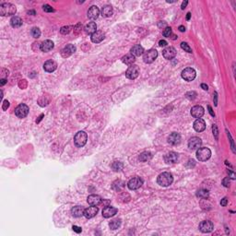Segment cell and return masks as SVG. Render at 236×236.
Segmentation results:
<instances>
[{
    "label": "cell",
    "instance_id": "60d3db41",
    "mask_svg": "<svg viewBox=\"0 0 236 236\" xmlns=\"http://www.w3.org/2000/svg\"><path fill=\"white\" fill-rule=\"evenodd\" d=\"M19 87H20L21 89H26V88H27V81H26L25 79L21 80V81L19 82Z\"/></svg>",
    "mask_w": 236,
    "mask_h": 236
},
{
    "label": "cell",
    "instance_id": "484cf974",
    "mask_svg": "<svg viewBox=\"0 0 236 236\" xmlns=\"http://www.w3.org/2000/svg\"><path fill=\"white\" fill-rule=\"evenodd\" d=\"M71 214H72L73 217H76V218L81 217L82 215H84V208H83V207H80V206L74 207L71 209Z\"/></svg>",
    "mask_w": 236,
    "mask_h": 236
},
{
    "label": "cell",
    "instance_id": "db71d44e",
    "mask_svg": "<svg viewBox=\"0 0 236 236\" xmlns=\"http://www.w3.org/2000/svg\"><path fill=\"white\" fill-rule=\"evenodd\" d=\"M178 30L180 31V32H184L185 31V28L184 27V26H180L179 28H178Z\"/></svg>",
    "mask_w": 236,
    "mask_h": 236
},
{
    "label": "cell",
    "instance_id": "d6a6232c",
    "mask_svg": "<svg viewBox=\"0 0 236 236\" xmlns=\"http://www.w3.org/2000/svg\"><path fill=\"white\" fill-rule=\"evenodd\" d=\"M109 226H110V228H111L112 230H117L118 228L121 226V219H115L112 220V221L110 222Z\"/></svg>",
    "mask_w": 236,
    "mask_h": 236
},
{
    "label": "cell",
    "instance_id": "d590c367",
    "mask_svg": "<svg viewBox=\"0 0 236 236\" xmlns=\"http://www.w3.org/2000/svg\"><path fill=\"white\" fill-rule=\"evenodd\" d=\"M31 33H32V37H33V38H36V39H38V38L41 36V31H40V29H39V28H36V27L32 29Z\"/></svg>",
    "mask_w": 236,
    "mask_h": 236
},
{
    "label": "cell",
    "instance_id": "7c38bea8",
    "mask_svg": "<svg viewBox=\"0 0 236 236\" xmlns=\"http://www.w3.org/2000/svg\"><path fill=\"white\" fill-rule=\"evenodd\" d=\"M213 228H214L213 223L209 220H204L199 224V230L202 232H205V233L212 231Z\"/></svg>",
    "mask_w": 236,
    "mask_h": 236
},
{
    "label": "cell",
    "instance_id": "816d5d0a",
    "mask_svg": "<svg viewBox=\"0 0 236 236\" xmlns=\"http://www.w3.org/2000/svg\"><path fill=\"white\" fill-rule=\"evenodd\" d=\"M201 88L204 89V90H207V89H208V87H207V85H206V84H201Z\"/></svg>",
    "mask_w": 236,
    "mask_h": 236
},
{
    "label": "cell",
    "instance_id": "8992f818",
    "mask_svg": "<svg viewBox=\"0 0 236 236\" xmlns=\"http://www.w3.org/2000/svg\"><path fill=\"white\" fill-rule=\"evenodd\" d=\"M158 56V52L155 49H150L148 52H146L143 55V60L147 64H151L155 61V59Z\"/></svg>",
    "mask_w": 236,
    "mask_h": 236
},
{
    "label": "cell",
    "instance_id": "2e32d148",
    "mask_svg": "<svg viewBox=\"0 0 236 236\" xmlns=\"http://www.w3.org/2000/svg\"><path fill=\"white\" fill-rule=\"evenodd\" d=\"M117 213V208L113 207H111V206H108V207H105L102 210V216L106 219L108 218H111L112 216H114L115 214Z\"/></svg>",
    "mask_w": 236,
    "mask_h": 236
},
{
    "label": "cell",
    "instance_id": "7a4b0ae2",
    "mask_svg": "<svg viewBox=\"0 0 236 236\" xmlns=\"http://www.w3.org/2000/svg\"><path fill=\"white\" fill-rule=\"evenodd\" d=\"M17 9L10 3H4L0 5V14L2 16H12L15 15Z\"/></svg>",
    "mask_w": 236,
    "mask_h": 236
},
{
    "label": "cell",
    "instance_id": "ffe728a7",
    "mask_svg": "<svg viewBox=\"0 0 236 236\" xmlns=\"http://www.w3.org/2000/svg\"><path fill=\"white\" fill-rule=\"evenodd\" d=\"M87 201L90 206H98L101 203V198L98 195H90L88 196Z\"/></svg>",
    "mask_w": 236,
    "mask_h": 236
},
{
    "label": "cell",
    "instance_id": "1f68e13d",
    "mask_svg": "<svg viewBox=\"0 0 236 236\" xmlns=\"http://www.w3.org/2000/svg\"><path fill=\"white\" fill-rule=\"evenodd\" d=\"M125 186V183L121 180H117L115 181L113 184H112V188L115 190V191H120L123 189V187Z\"/></svg>",
    "mask_w": 236,
    "mask_h": 236
},
{
    "label": "cell",
    "instance_id": "83f0119b",
    "mask_svg": "<svg viewBox=\"0 0 236 236\" xmlns=\"http://www.w3.org/2000/svg\"><path fill=\"white\" fill-rule=\"evenodd\" d=\"M101 16L102 17H105V18H108V17H111L112 15V8L109 5L107 6H104L101 10Z\"/></svg>",
    "mask_w": 236,
    "mask_h": 236
},
{
    "label": "cell",
    "instance_id": "836d02e7",
    "mask_svg": "<svg viewBox=\"0 0 236 236\" xmlns=\"http://www.w3.org/2000/svg\"><path fill=\"white\" fill-rule=\"evenodd\" d=\"M208 191L207 190H205V189H201V190H198L197 193H196V196L199 197V198H202V199H207L208 197Z\"/></svg>",
    "mask_w": 236,
    "mask_h": 236
},
{
    "label": "cell",
    "instance_id": "603a6c76",
    "mask_svg": "<svg viewBox=\"0 0 236 236\" xmlns=\"http://www.w3.org/2000/svg\"><path fill=\"white\" fill-rule=\"evenodd\" d=\"M104 39V33L101 31H97L91 35V42L94 44H99Z\"/></svg>",
    "mask_w": 236,
    "mask_h": 236
},
{
    "label": "cell",
    "instance_id": "4316f807",
    "mask_svg": "<svg viewBox=\"0 0 236 236\" xmlns=\"http://www.w3.org/2000/svg\"><path fill=\"white\" fill-rule=\"evenodd\" d=\"M85 32L88 34H93L94 32H97V25L95 22H89L86 26H85Z\"/></svg>",
    "mask_w": 236,
    "mask_h": 236
},
{
    "label": "cell",
    "instance_id": "ac0fdd59",
    "mask_svg": "<svg viewBox=\"0 0 236 236\" xmlns=\"http://www.w3.org/2000/svg\"><path fill=\"white\" fill-rule=\"evenodd\" d=\"M206 128V123L203 119H201V118H198V119H196L194 123V129L196 131V132H202L204 131Z\"/></svg>",
    "mask_w": 236,
    "mask_h": 236
},
{
    "label": "cell",
    "instance_id": "680465c9",
    "mask_svg": "<svg viewBox=\"0 0 236 236\" xmlns=\"http://www.w3.org/2000/svg\"><path fill=\"white\" fill-rule=\"evenodd\" d=\"M28 13H29V14H33V15H35V12H34V11H29Z\"/></svg>",
    "mask_w": 236,
    "mask_h": 236
},
{
    "label": "cell",
    "instance_id": "f907efd6",
    "mask_svg": "<svg viewBox=\"0 0 236 236\" xmlns=\"http://www.w3.org/2000/svg\"><path fill=\"white\" fill-rule=\"evenodd\" d=\"M187 4H188V1H184L183 3H182V10H185V7L187 6Z\"/></svg>",
    "mask_w": 236,
    "mask_h": 236
},
{
    "label": "cell",
    "instance_id": "c3c4849f",
    "mask_svg": "<svg viewBox=\"0 0 236 236\" xmlns=\"http://www.w3.org/2000/svg\"><path fill=\"white\" fill-rule=\"evenodd\" d=\"M167 44H168L167 42L164 41V40H161V41L159 42V45H160V46H166Z\"/></svg>",
    "mask_w": 236,
    "mask_h": 236
},
{
    "label": "cell",
    "instance_id": "ba28073f",
    "mask_svg": "<svg viewBox=\"0 0 236 236\" xmlns=\"http://www.w3.org/2000/svg\"><path fill=\"white\" fill-rule=\"evenodd\" d=\"M139 68L136 65H132L128 67V69L126 72V76L129 79H135L139 77Z\"/></svg>",
    "mask_w": 236,
    "mask_h": 236
},
{
    "label": "cell",
    "instance_id": "e575fe53",
    "mask_svg": "<svg viewBox=\"0 0 236 236\" xmlns=\"http://www.w3.org/2000/svg\"><path fill=\"white\" fill-rule=\"evenodd\" d=\"M123 167H124V165H123V163L122 162H114L112 164V168L114 170V171H121L122 169H123Z\"/></svg>",
    "mask_w": 236,
    "mask_h": 236
},
{
    "label": "cell",
    "instance_id": "ab89813d",
    "mask_svg": "<svg viewBox=\"0 0 236 236\" xmlns=\"http://www.w3.org/2000/svg\"><path fill=\"white\" fill-rule=\"evenodd\" d=\"M81 29H82V25H81L80 23L77 24V25L74 27V32H75V34H78V33L81 32Z\"/></svg>",
    "mask_w": 236,
    "mask_h": 236
},
{
    "label": "cell",
    "instance_id": "11a10c76",
    "mask_svg": "<svg viewBox=\"0 0 236 236\" xmlns=\"http://www.w3.org/2000/svg\"><path fill=\"white\" fill-rule=\"evenodd\" d=\"M214 101H214V102H215V105H217V104H218V103H217V92L214 93Z\"/></svg>",
    "mask_w": 236,
    "mask_h": 236
},
{
    "label": "cell",
    "instance_id": "d6986e66",
    "mask_svg": "<svg viewBox=\"0 0 236 236\" xmlns=\"http://www.w3.org/2000/svg\"><path fill=\"white\" fill-rule=\"evenodd\" d=\"M54 48V43L51 40H45L42 43V44L40 45V49L42 52H49Z\"/></svg>",
    "mask_w": 236,
    "mask_h": 236
},
{
    "label": "cell",
    "instance_id": "74e56055",
    "mask_svg": "<svg viewBox=\"0 0 236 236\" xmlns=\"http://www.w3.org/2000/svg\"><path fill=\"white\" fill-rule=\"evenodd\" d=\"M70 31H71V27H69V26H64L60 29V32L62 34H67L70 32Z\"/></svg>",
    "mask_w": 236,
    "mask_h": 236
},
{
    "label": "cell",
    "instance_id": "7dc6e473",
    "mask_svg": "<svg viewBox=\"0 0 236 236\" xmlns=\"http://www.w3.org/2000/svg\"><path fill=\"white\" fill-rule=\"evenodd\" d=\"M158 26H159V28H167V24L165 21H160L158 23Z\"/></svg>",
    "mask_w": 236,
    "mask_h": 236
},
{
    "label": "cell",
    "instance_id": "bcb514c9",
    "mask_svg": "<svg viewBox=\"0 0 236 236\" xmlns=\"http://www.w3.org/2000/svg\"><path fill=\"white\" fill-rule=\"evenodd\" d=\"M72 229H73V230H74V231H76L77 233H80V232H81V230H82V229H81L80 227H78V226H73V227H72Z\"/></svg>",
    "mask_w": 236,
    "mask_h": 236
},
{
    "label": "cell",
    "instance_id": "30bf717a",
    "mask_svg": "<svg viewBox=\"0 0 236 236\" xmlns=\"http://www.w3.org/2000/svg\"><path fill=\"white\" fill-rule=\"evenodd\" d=\"M201 145H202V140L197 137H194L190 139V140L188 141V148L192 150H198L201 147Z\"/></svg>",
    "mask_w": 236,
    "mask_h": 236
},
{
    "label": "cell",
    "instance_id": "d4e9b609",
    "mask_svg": "<svg viewBox=\"0 0 236 236\" xmlns=\"http://www.w3.org/2000/svg\"><path fill=\"white\" fill-rule=\"evenodd\" d=\"M144 53V49L140 44H136L131 48V54L134 56H140L141 55H143Z\"/></svg>",
    "mask_w": 236,
    "mask_h": 236
},
{
    "label": "cell",
    "instance_id": "f546056e",
    "mask_svg": "<svg viewBox=\"0 0 236 236\" xmlns=\"http://www.w3.org/2000/svg\"><path fill=\"white\" fill-rule=\"evenodd\" d=\"M10 24L13 28H20L22 25V20L20 17H12L10 20Z\"/></svg>",
    "mask_w": 236,
    "mask_h": 236
},
{
    "label": "cell",
    "instance_id": "9f6ffc18",
    "mask_svg": "<svg viewBox=\"0 0 236 236\" xmlns=\"http://www.w3.org/2000/svg\"><path fill=\"white\" fill-rule=\"evenodd\" d=\"M208 110H209V112H210V114H211L212 116H215V114H214V112H212V109H211V107H210V106H208Z\"/></svg>",
    "mask_w": 236,
    "mask_h": 236
},
{
    "label": "cell",
    "instance_id": "44dd1931",
    "mask_svg": "<svg viewBox=\"0 0 236 236\" xmlns=\"http://www.w3.org/2000/svg\"><path fill=\"white\" fill-rule=\"evenodd\" d=\"M57 67V64L54 60H48L44 65V69L46 72H54Z\"/></svg>",
    "mask_w": 236,
    "mask_h": 236
},
{
    "label": "cell",
    "instance_id": "f35d334b",
    "mask_svg": "<svg viewBox=\"0 0 236 236\" xmlns=\"http://www.w3.org/2000/svg\"><path fill=\"white\" fill-rule=\"evenodd\" d=\"M162 34H163V36H164V37H168V38H170V37H171V35H172V29H171L170 27L165 28V30L163 31Z\"/></svg>",
    "mask_w": 236,
    "mask_h": 236
},
{
    "label": "cell",
    "instance_id": "f6af8a7d",
    "mask_svg": "<svg viewBox=\"0 0 236 236\" xmlns=\"http://www.w3.org/2000/svg\"><path fill=\"white\" fill-rule=\"evenodd\" d=\"M212 128H213V135H215V139H218V128H217V126L214 125Z\"/></svg>",
    "mask_w": 236,
    "mask_h": 236
},
{
    "label": "cell",
    "instance_id": "9a60e30c",
    "mask_svg": "<svg viewBox=\"0 0 236 236\" xmlns=\"http://www.w3.org/2000/svg\"><path fill=\"white\" fill-rule=\"evenodd\" d=\"M98 207L97 206H91V207H89L88 208H85L84 209V216L87 218V219H91L93 218L94 216H96V214L98 213Z\"/></svg>",
    "mask_w": 236,
    "mask_h": 236
},
{
    "label": "cell",
    "instance_id": "6da1fadb",
    "mask_svg": "<svg viewBox=\"0 0 236 236\" xmlns=\"http://www.w3.org/2000/svg\"><path fill=\"white\" fill-rule=\"evenodd\" d=\"M173 177L172 175V173H168V172H165V173H161L159 176H158V179H157V182L158 184L161 185V186H169L173 184Z\"/></svg>",
    "mask_w": 236,
    "mask_h": 236
},
{
    "label": "cell",
    "instance_id": "4dcf8cb0",
    "mask_svg": "<svg viewBox=\"0 0 236 236\" xmlns=\"http://www.w3.org/2000/svg\"><path fill=\"white\" fill-rule=\"evenodd\" d=\"M152 158V154L150 151H144L139 155V161L140 162H148Z\"/></svg>",
    "mask_w": 236,
    "mask_h": 236
},
{
    "label": "cell",
    "instance_id": "6f0895ef",
    "mask_svg": "<svg viewBox=\"0 0 236 236\" xmlns=\"http://www.w3.org/2000/svg\"><path fill=\"white\" fill-rule=\"evenodd\" d=\"M190 17H191V13H187V15H186V20L189 21V20H190Z\"/></svg>",
    "mask_w": 236,
    "mask_h": 236
},
{
    "label": "cell",
    "instance_id": "e0dca14e",
    "mask_svg": "<svg viewBox=\"0 0 236 236\" xmlns=\"http://www.w3.org/2000/svg\"><path fill=\"white\" fill-rule=\"evenodd\" d=\"M164 161L166 163H175L178 161V154L176 152L171 151L164 156Z\"/></svg>",
    "mask_w": 236,
    "mask_h": 236
},
{
    "label": "cell",
    "instance_id": "52a82bcc",
    "mask_svg": "<svg viewBox=\"0 0 236 236\" xmlns=\"http://www.w3.org/2000/svg\"><path fill=\"white\" fill-rule=\"evenodd\" d=\"M29 111H30V109H29L28 105H26L24 103H21L19 106H17V108L15 109V114L19 118H24L28 115Z\"/></svg>",
    "mask_w": 236,
    "mask_h": 236
},
{
    "label": "cell",
    "instance_id": "3957f363",
    "mask_svg": "<svg viewBox=\"0 0 236 236\" xmlns=\"http://www.w3.org/2000/svg\"><path fill=\"white\" fill-rule=\"evenodd\" d=\"M87 139H88V136L84 131L78 132L74 137L75 145L78 148H81V147L85 146V144L87 143Z\"/></svg>",
    "mask_w": 236,
    "mask_h": 236
},
{
    "label": "cell",
    "instance_id": "f1b7e54d",
    "mask_svg": "<svg viewBox=\"0 0 236 236\" xmlns=\"http://www.w3.org/2000/svg\"><path fill=\"white\" fill-rule=\"evenodd\" d=\"M135 61H136V58L132 54L127 55L122 58V62L126 65H128V66H132L135 63Z\"/></svg>",
    "mask_w": 236,
    "mask_h": 236
},
{
    "label": "cell",
    "instance_id": "ee69618b",
    "mask_svg": "<svg viewBox=\"0 0 236 236\" xmlns=\"http://www.w3.org/2000/svg\"><path fill=\"white\" fill-rule=\"evenodd\" d=\"M222 185L224 186H226V187H229V185H230V179H229V177H226L225 179H223Z\"/></svg>",
    "mask_w": 236,
    "mask_h": 236
},
{
    "label": "cell",
    "instance_id": "8fae6325",
    "mask_svg": "<svg viewBox=\"0 0 236 236\" xmlns=\"http://www.w3.org/2000/svg\"><path fill=\"white\" fill-rule=\"evenodd\" d=\"M162 55L165 59H168V60H171L173 58L175 57L176 55V50L175 48L172 47V46H169V47H166L163 51H162Z\"/></svg>",
    "mask_w": 236,
    "mask_h": 236
},
{
    "label": "cell",
    "instance_id": "277c9868",
    "mask_svg": "<svg viewBox=\"0 0 236 236\" xmlns=\"http://www.w3.org/2000/svg\"><path fill=\"white\" fill-rule=\"evenodd\" d=\"M211 156V151L207 148H199L196 151V158L199 162H206Z\"/></svg>",
    "mask_w": 236,
    "mask_h": 236
},
{
    "label": "cell",
    "instance_id": "cb8c5ba5",
    "mask_svg": "<svg viewBox=\"0 0 236 236\" xmlns=\"http://www.w3.org/2000/svg\"><path fill=\"white\" fill-rule=\"evenodd\" d=\"M100 15V10L96 6H92L89 10H88V17L90 20H96Z\"/></svg>",
    "mask_w": 236,
    "mask_h": 236
},
{
    "label": "cell",
    "instance_id": "7bdbcfd3",
    "mask_svg": "<svg viewBox=\"0 0 236 236\" xmlns=\"http://www.w3.org/2000/svg\"><path fill=\"white\" fill-rule=\"evenodd\" d=\"M9 107H10V101H7V100L4 101H3V105H2V109H3L4 111H6Z\"/></svg>",
    "mask_w": 236,
    "mask_h": 236
},
{
    "label": "cell",
    "instance_id": "5b68a950",
    "mask_svg": "<svg viewBox=\"0 0 236 236\" xmlns=\"http://www.w3.org/2000/svg\"><path fill=\"white\" fill-rule=\"evenodd\" d=\"M196 70L192 67H187V68H185L183 71H182V78L186 80V81H192L196 78Z\"/></svg>",
    "mask_w": 236,
    "mask_h": 236
},
{
    "label": "cell",
    "instance_id": "b9f144b4",
    "mask_svg": "<svg viewBox=\"0 0 236 236\" xmlns=\"http://www.w3.org/2000/svg\"><path fill=\"white\" fill-rule=\"evenodd\" d=\"M43 10H44L45 12H53V11H54V9H53L51 6H49V5H44V6L43 7Z\"/></svg>",
    "mask_w": 236,
    "mask_h": 236
},
{
    "label": "cell",
    "instance_id": "7402d4cb",
    "mask_svg": "<svg viewBox=\"0 0 236 236\" xmlns=\"http://www.w3.org/2000/svg\"><path fill=\"white\" fill-rule=\"evenodd\" d=\"M168 142L172 145H178L181 142V136L178 133H172L168 137Z\"/></svg>",
    "mask_w": 236,
    "mask_h": 236
},
{
    "label": "cell",
    "instance_id": "8d00e7d4",
    "mask_svg": "<svg viewBox=\"0 0 236 236\" xmlns=\"http://www.w3.org/2000/svg\"><path fill=\"white\" fill-rule=\"evenodd\" d=\"M181 48H182L183 50H185V52H187V53H192L191 47H190L186 43H182V44H181Z\"/></svg>",
    "mask_w": 236,
    "mask_h": 236
},
{
    "label": "cell",
    "instance_id": "681fc988",
    "mask_svg": "<svg viewBox=\"0 0 236 236\" xmlns=\"http://www.w3.org/2000/svg\"><path fill=\"white\" fill-rule=\"evenodd\" d=\"M227 202H228V201H227V198H223V199L220 201V205H221L222 207H225V206L227 205Z\"/></svg>",
    "mask_w": 236,
    "mask_h": 236
},
{
    "label": "cell",
    "instance_id": "9c48e42d",
    "mask_svg": "<svg viewBox=\"0 0 236 236\" xmlns=\"http://www.w3.org/2000/svg\"><path fill=\"white\" fill-rule=\"evenodd\" d=\"M142 185H143V180L140 177H134L128 182V186L130 190H137L139 187H141Z\"/></svg>",
    "mask_w": 236,
    "mask_h": 236
},
{
    "label": "cell",
    "instance_id": "4fadbf2b",
    "mask_svg": "<svg viewBox=\"0 0 236 236\" xmlns=\"http://www.w3.org/2000/svg\"><path fill=\"white\" fill-rule=\"evenodd\" d=\"M204 112H205L204 108L202 106H200V105H196V106H194L191 109L192 116L195 117V118H197V119H198V118H201L204 115Z\"/></svg>",
    "mask_w": 236,
    "mask_h": 236
},
{
    "label": "cell",
    "instance_id": "5bb4252c",
    "mask_svg": "<svg viewBox=\"0 0 236 236\" xmlns=\"http://www.w3.org/2000/svg\"><path fill=\"white\" fill-rule=\"evenodd\" d=\"M76 52V47L73 44H67L62 51H61V55L65 58L70 56Z\"/></svg>",
    "mask_w": 236,
    "mask_h": 236
},
{
    "label": "cell",
    "instance_id": "f5cc1de1",
    "mask_svg": "<svg viewBox=\"0 0 236 236\" xmlns=\"http://www.w3.org/2000/svg\"><path fill=\"white\" fill-rule=\"evenodd\" d=\"M7 83V80L5 79V78H2L1 80H0V84H1V86H3V85H5Z\"/></svg>",
    "mask_w": 236,
    "mask_h": 236
}]
</instances>
